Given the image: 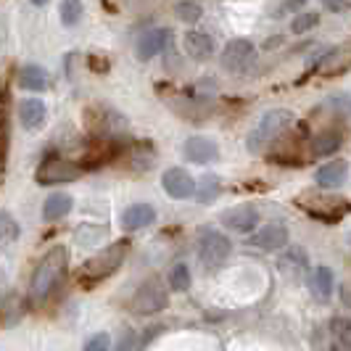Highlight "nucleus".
<instances>
[{
  "mask_svg": "<svg viewBox=\"0 0 351 351\" xmlns=\"http://www.w3.org/2000/svg\"><path fill=\"white\" fill-rule=\"evenodd\" d=\"M66 272V248L64 246H53L35 267V275H32V299L43 301L53 293V288L61 282Z\"/></svg>",
  "mask_w": 351,
  "mask_h": 351,
  "instance_id": "nucleus-1",
  "label": "nucleus"
},
{
  "mask_svg": "<svg viewBox=\"0 0 351 351\" xmlns=\"http://www.w3.org/2000/svg\"><path fill=\"white\" fill-rule=\"evenodd\" d=\"M293 114L288 111V108H272V111H267L259 124L251 130V135H248V151H254V154H262L267 151L272 143L280 138L282 132H288L291 127H293Z\"/></svg>",
  "mask_w": 351,
  "mask_h": 351,
  "instance_id": "nucleus-2",
  "label": "nucleus"
},
{
  "mask_svg": "<svg viewBox=\"0 0 351 351\" xmlns=\"http://www.w3.org/2000/svg\"><path fill=\"white\" fill-rule=\"evenodd\" d=\"M130 254V241H119V243H111L104 251H98L95 256H90L82 272H80V282L82 285H93V282L106 280L108 275H114L119 267H122L124 256Z\"/></svg>",
  "mask_w": 351,
  "mask_h": 351,
  "instance_id": "nucleus-3",
  "label": "nucleus"
},
{
  "mask_svg": "<svg viewBox=\"0 0 351 351\" xmlns=\"http://www.w3.org/2000/svg\"><path fill=\"white\" fill-rule=\"evenodd\" d=\"M299 206L309 217H315L319 222H341L346 214H349L351 204L346 198H335V195H322V193H306L299 198Z\"/></svg>",
  "mask_w": 351,
  "mask_h": 351,
  "instance_id": "nucleus-4",
  "label": "nucleus"
},
{
  "mask_svg": "<svg viewBox=\"0 0 351 351\" xmlns=\"http://www.w3.org/2000/svg\"><path fill=\"white\" fill-rule=\"evenodd\" d=\"M232 254V243L225 232L219 230H204L201 232V241H198V262L206 272L219 269L225 259Z\"/></svg>",
  "mask_w": 351,
  "mask_h": 351,
  "instance_id": "nucleus-5",
  "label": "nucleus"
},
{
  "mask_svg": "<svg viewBox=\"0 0 351 351\" xmlns=\"http://www.w3.org/2000/svg\"><path fill=\"white\" fill-rule=\"evenodd\" d=\"M80 175H82V167H77L69 158L45 156L37 167L35 180L37 185H64V182H74Z\"/></svg>",
  "mask_w": 351,
  "mask_h": 351,
  "instance_id": "nucleus-6",
  "label": "nucleus"
},
{
  "mask_svg": "<svg viewBox=\"0 0 351 351\" xmlns=\"http://www.w3.org/2000/svg\"><path fill=\"white\" fill-rule=\"evenodd\" d=\"M167 304H169V293H167V288L156 278L143 282L141 288L135 291V296H132V309L138 315H156Z\"/></svg>",
  "mask_w": 351,
  "mask_h": 351,
  "instance_id": "nucleus-7",
  "label": "nucleus"
},
{
  "mask_svg": "<svg viewBox=\"0 0 351 351\" xmlns=\"http://www.w3.org/2000/svg\"><path fill=\"white\" fill-rule=\"evenodd\" d=\"M254 61H256V48H254V43L251 40H230L228 45H225V53H222V66L232 74H243L254 66Z\"/></svg>",
  "mask_w": 351,
  "mask_h": 351,
  "instance_id": "nucleus-8",
  "label": "nucleus"
},
{
  "mask_svg": "<svg viewBox=\"0 0 351 351\" xmlns=\"http://www.w3.org/2000/svg\"><path fill=\"white\" fill-rule=\"evenodd\" d=\"M288 241H291L288 228L280 225V222H272V225H264L262 230H256L248 238V246L262 248V251H278V248L288 246Z\"/></svg>",
  "mask_w": 351,
  "mask_h": 351,
  "instance_id": "nucleus-9",
  "label": "nucleus"
},
{
  "mask_svg": "<svg viewBox=\"0 0 351 351\" xmlns=\"http://www.w3.org/2000/svg\"><path fill=\"white\" fill-rule=\"evenodd\" d=\"M161 185H164V191L177 198V201H182V198H191L195 193V180L191 177V172H185L182 167H172V169H167L164 175H161Z\"/></svg>",
  "mask_w": 351,
  "mask_h": 351,
  "instance_id": "nucleus-10",
  "label": "nucleus"
},
{
  "mask_svg": "<svg viewBox=\"0 0 351 351\" xmlns=\"http://www.w3.org/2000/svg\"><path fill=\"white\" fill-rule=\"evenodd\" d=\"M182 154L188 161L193 164H209L219 156V148L211 138H204V135H195V138H188L185 145H182Z\"/></svg>",
  "mask_w": 351,
  "mask_h": 351,
  "instance_id": "nucleus-11",
  "label": "nucleus"
},
{
  "mask_svg": "<svg viewBox=\"0 0 351 351\" xmlns=\"http://www.w3.org/2000/svg\"><path fill=\"white\" fill-rule=\"evenodd\" d=\"M222 225L235 230V232H248V230H254L259 225V211L254 209V206H248V204L228 209L222 214Z\"/></svg>",
  "mask_w": 351,
  "mask_h": 351,
  "instance_id": "nucleus-12",
  "label": "nucleus"
},
{
  "mask_svg": "<svg viewBox=\"0 0 351 351\" xmlns=\"http://www.w3.org/2000/svg\"><path fill=\"white\" fill-rule=\"evenodd\" d=\"M346 177H349V164L343 158H335V161H328L325 167L317 169L315 180L319 188H338L346 182Z\"/></svg>",
  "mask_w": 351,
  "mask_h": 351,
  "instance_id": "nucleus-13",
  "label": "nucleus"
},
{
  "mask_svg": "<svg viewBox=\"0 0 351 351\" xmlns=\"http://www.w3.org/2000/svg\"><path fill=\"white\" fill-rule=\"evenodd\" d=\"M156 222V209L151 204H132L127 206L122 214V228L124 230H143Z\"/></svg>",
  "mask_w": 351,
  "mask_h": 351,
  "instance_id": "nucleus-14",
  "label": "nucleus"
},
{
  "mask_svg": "<svg viewBox=\"0 0 351 351\" xmlns=\"http://www.w3.org/2000/svg\"><path fill=\"white\" fill-rule=\"evenodd\" d=\"M167 43H169V29H148V32H143L141 40H138V58L151 61L154 56L164 51Z\"/></svg>",
  "mask_w": 351,
  "mask_h": 351,
  "instance_id": "nucleus-15",
  "label": "nucleus"
},
{
  "mask_svg": "<svg viewBox=\"0 0 351 351\" xmlns=\"http://www.w3.org/2000/svg\"><path fill=\"white\" fill-rule=\"evenodd\" d=\"M185 51L191 58L195 61H209L211 56H214V40L211 35L206 32H198V29H191V32H185Z\"/></svg>",
  "mask_w": 351,
  "mask_h": 351,
  "instance_id": "nucleus-16",
  "label": "nucleus"
},
{
  "mask_svg": "<svg viewBox=\"0 0 351 351\" xmlns=\"http://www.w3.org/2000/svg\"><path fill=\"white\" fill-rule=\"evenodd\" d=\"M45 117H48V111H45V104L40 98H27L19 106V119L27 130H40L45 124Z\"/></svg>",
  "mask_w": 351,
  "mask_h": 351,
  "instance_id": "nucleus-17",
  "label": "nucleus"
},
{
  "mask_svg": "<svg viewBox=\"0 0 351 351\" xmlns=\"http://www.w3.org/2000/svg\"><path fill=\"white\" fill-rule=\"evenodd\" d=\"M71 206H74V201H71L69 193L48 195V201L43 204V219H45V222H58V219H64V217L69 214Z\"/></svg>",
  "mask_w": 351,
  "mask_h": 351,
  "instance_id": "nucleus-18",
  "label": "nucleus"
},
{
  "mask_svg": "<svg viewBox=\"0 0 351 351\" xmlns=\"http://www.w3.org/2000/svg\"><path fill=\"white\" fill-rule=\"evenodd\" d=\"M309 285H312V296L317 301H330V296H333V272L328 267H315Z\"/></svg>",
  "mask_w": 351,
  "mask_h": 351,
  "instance_id": "nucleus-19",
  "label": "nucleus"
},
{
  "mask_svg": "<svg viewBox=\"0 0 351 351\" xmlns=\"http://www.w3.org/2000/svg\"><path fill=\"white\" fill-rule=\"evenodd\" d=\"M19 85L24 90H32V93H43V90L48 88V71L43 69V66L29 64V66H24V69L19 71Z\"/></svg>",
  "mask_w": 351,
  "mask_h": 351,
  "instance_id": "nucleus-20",
  "label": "nucleus"
},
{
  "mask_svg": "<svg viewBox=\"0 0 351 351\" xmlns=\"http://www.w3.org/2000/svg\"><path fill=\"white\" fill-rule=\"evenodd\" d=\"M278 267H280L282 275H288L291 280H299L301 275L306 272V267H309V262H306V256H304V251H299V248H291L285 256H282L280 262H278Z\"/></svg>",
  "mask_w": 351,
  "mask_h": 351,
  "instance_id": "nucleus-21",
  "label": "nucleus"
},
{
  "mask_svg": "<svg viewBox=\"0 0 351 351\" xmlns=\"http://www.w3.org/2000/svg\"><path fill=\"white\" fill-rule=\"evenodd\" d=\"M341 143H343V135L338 130H325L312 141V154L315 156H330L341 148Z\"/></svg>",
  "mask_w": 351,
  "mask_h": 351,
  "instance_id": "nucleus-22",
  "label": "nucleus"
},
{
  "mask_svg": "<svg viewBox=\"0 0 351 351\" xmlns=\"http://www.w3.org/2000/svg\"><path fill=\"white\" fill-rule=\"evenodd\" d=\"M349 48H335L330 51L328 56H322V74H338V71H343L346 66L351 64V56H346Z\"/></svg>",
  "mask_w": 351,
  "mask_h": 351,
  "instance_id": "nucleus-23",
  "label": "nucleus"
},
{
  "mask_svg": "<svg viewBox=\"0 0 351 351\" xmlns=\"http://www.w3.org/2000/svg\"><path fill=\"white\" fill-rule=\"evenodd\" d=\"M16 238H19V222L8 211H0V248L11 246Z\"/></svg>",
  "mask_w": 351,
  "mask_h": 351,
  "instance_id": "nucleus-24",
  "label": "nucleus"
},
{
  "mask_svg": "<svg viewBox=\"0 0 351 351\" xmlns=\"http://www.w3.org/2000/svg\"><path fill=\"white\" fill-rule=\"evenodd\" d=\"M219 191H222V182H219V177H217V175H206L204 180H201V185H198L195 195H198V201H201V204H211V201L219 195Z\"/></svg>",
  "mask_w": 351,
  "mask_h": 351,
  "instance_id": "nucleus-25",
  "label": "nucleus"
},
{
  "mask_svg": "<svg viewBox=\"0 0 351 351\" xmlns=\"http://www.w3.org/2000/svg\"><path fill=\"white\" fill-rule=\"evenodd\" d=\"M191 282H193V278H191L188 264H175L172 272H169V285H172V291H188Z\"/></svg>",
  "mask_w": 351,
  "mask_h": 351,
  "instance_id": "nucleus-26",
  "label": "nucleus"
},
{
  "mask_svg": "<svg viewBox=\"0 0 351 351\" xmlns=\"http://www.w3.org/2000/svg\"><path fill=\"white\" fill-rule=\"evenodd\" d=\"M175 14H177L180 21H185V24H195L204 11H201V5L193 3V0H182V3H177L175 5Z\"/></svg>",
  "mask_w": 351,
  "mask_h": 351,
  "instance_id": "nucleus-27",
  "label": "nucleus"
},
{
  "mask_svg": "<svg viewBox=\"0 0 351 351\" xmlns=\"http://www.w3.org/2000/svg\"><path fill=\"white\" fill-rule=\"evenodd\" d=\"M317 24H319V14H317V11H304V14H299V16L293 19L291 32H293V35H304V32L315 29Z\"/></svg>",
  "mask_w": 351,
  "mask_h": 351,
  "instance_id": "nucleus-28",
  "label": "nucleus"
},
{
  "mask_svg": "<svg viewBox=\"0 0 351 351\" xmlns=\"http://www.w3.org/2000/svg\"><path fill=\"white\" fill-rule=\"evenodd\" d=\"M82 19V0H64L61 3V21L66 27H74Z\"/></svg>",
  "mask_w": 351,
  "mask_h": 351,
  "instance_id": "nucleus-29",
  "label": "nucleus"
},
{
  "mask_svg": "<svg viewBox=\"0 0 351 351\" xmlns=\"http://www.w3.org/2000/svg\"><path fill=\"white\" fill-rule=\"evenodd\" d=\"M330 330L346 349H351V317H335L330 322Z\"/></svg>",
  "mask_w": 351,
  "mask_h": 351,
  "instance_id": "nucleus-30",
  "label": "nucleus"
},
{
  "mask_svg": "<svg viewBox=\"0 0 351 351\" xmlns=\"http://www.w3.org/2000/svg\"><path fill=\"white\" fill-rule=\"evenodd\" d=\"M108 349H111V335L98 333V335H93V338H90L82 351H108Z\"/></svg>",
  "mask_w": 351,
  "mask_h": 351,
  "instance_id": "nucleus-31",
  "label": "nucleus"
},
{
  "mask_svg": "<svg viewBox=\"0 0 351 351\" xmlns=\"http://www.w3.org/2000/svg\"><path fill=\"white\" fill-rule=\"evenodd\" d=\"M301 5H304V0H285V3L280 5V14H278V16L288 14V11H299Z\"/></svg>",
  "mask_w": 351,
  "mask_h": 351,
  "instance_id": "nucleus-32",
  "label": "nucleus"
},
{
  "mask_svg": "<svg viewBox=\"0 0 351 351\" xmlns=\"http://www.w3.org/2000/svg\"><path fill=\"white\" fill-rule=\"evenodd\" d=\"M325 5H328L330 11H346V8H349V3H346V0H328Z\"/></svg>",
  "mask_w": 351,
  "mask_h": 351,
  "instance_id": "nucleus-33",
  "label": "nucleus"
},
{
  "mask_svg": "<svg viewBox=\"0 0 351 351\" xmlns=\"http://www.w3.org/2000/svg\"><path fill=\"white\" fill-rule=\"evenodd\" d=\"M32 3H35V5H45V3H48V0H32Z\"/></svg>",
  "mask_w": 351,
  "mask_h": 351,
  "instance_id": "nucleus-34",
  "label": "nucleus"
},
{
  "mask_svg": "<svg viewBox=\"0 0 351 351\" xmlns=\"http://www.w3.org/2000/svg\"><path fill=\"white\" fill-rule=\"evenodd\" d=\"M328 351H341V349H338V346H330V349H328Z\"/></svg>",
  "mask_w": 351,
  "mask_h": 351,
  "instance_id": "nucleus-35",
  "label": "nucleus"
}]
</instances>
